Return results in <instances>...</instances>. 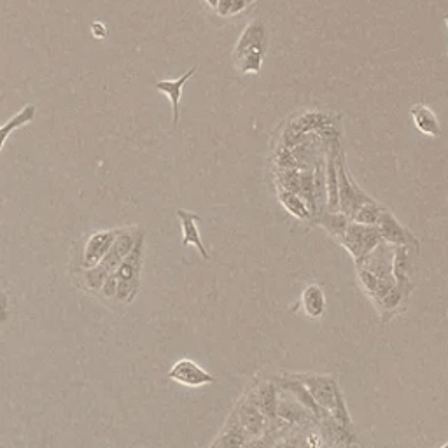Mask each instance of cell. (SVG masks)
Instances as JSON below:
<instances>
[{
  "label": "cell",
  "mask_w": 448,
  "mask_h": 448,
  "mask_svg": "<svg viewBox=\"0 0 448 448\" xmlns=\"http://www.w3.org/2000/svg\"><path fill=\"white\" fill-rule=\"evenodd\" d=\"M296 379L309 391L312 399L315 401L324 415H329L340 426L350 427V415L347 410V403L342 394L338 382L329 375H317V373H298Z\"/></svg>",
  "instance_id": "1"
},
{
  "label": "cell",
  "mask_w": 448,
  "mask_h": 448,
  "mask_svg": "<svg viewBox=\"0 0 448 448\" xmlns=\"http://www.w3.org/2000/svg\"><path fill=\"white\" fill-rule=\"evenodd\" d=\"M140 233H142V229H139V228H121L119 229L114 244H112V247L109 249L107 254L104 256V259L100 261L96 267L88 268V270L83 272V280H84L86 289L93 291V293H99L100 287H102L105 280H107V277L114 274L121 261L130 254V251L134 249L135 242H137Z\"/></svg>",
  "instance_id": "2"
},
{
  "label": "cell",
  "mask_w": 448,
  "mask_h": 448,
  "mask_svg": "<svg viewBox=\"0 0 448 448\" xmlns=\"http://www.w3.org/2000/svg\"><path fill=\"white\" fill-rule=\"evenodd\" d=\"M142 263H144V232L140 233L137 242H135L134 249L130 254L126 256L116 268L114 275L116 279V302L123 303V305H130L135 302L139 291H140V274H142Z\"/></svg>",
  "instance_id": "3"
},
{
  "label": "cell",
  "mask_w": 448,
  "mask_h": 448,
  "mask_svg": "<svg viewBox=\"0 0 448 448\" xmlns=\"http://www.w3.org/2000/svg\"><path fill=\"white\" fill-rule=\"evenodd\" d=\"M337 174H338V207H340L342 214H345V216L352 221L357 209L364 204H372L373 198L369 196V194H366L364 191L356 184V181L350 177L349 172H347L344 153L338 158Z\"/></svg>",
  "instance_id": "4"
},
{
  "label": "cell",
  "mask_w": 448,
  "mask_h": 448,
  "mask_svg": "<svg viewBox=\"0 0 448 448\" xmlns=\"http://www.w3.org/2000/svg\"><path fill=\"white\" fill-rule=\"evenodd\" d=\"M382 242L384 240H382L377 226H364L350 221L340 244L349 251L354 261H359L366 254H369Z\"/></svg>",
  "instance_id": "5"
},
{
  "label": "cell",
  "mask_w": 448,
  "mask_h": 448,
  "mask_svg": "<svg viewBox=\"0 0 448 448\" xmlns=\"http://www.w3.org/2000/svg\"><path fill=\"white\" fill-rule=\"evenodd\" d=\"M375 226L385 244L394 245V247H407L412 252H415V254L420 252V240L417 239L410 229L404 228L387 207L380 212L379 221H377Z\"/></svg>",
  "instance_id": "6"
},
{
  "label": "cell",
  "mask_w": 448,
  "mask_h": 448,
  "mask_svg": "<svg viewBox=\"0 0 448 448\" xmlns=\"http://www.w3.org/2000/svg\"><path fill=\"white\" fill-rule=\"evenodd\" d=\"M277 420L282 426L291 427L314 426V422H317L315 417L305 407H302L289 392L280 391V389L277 394Z\"/></svg>",
  "instance_id": "7"
},
{
  "label": "cell",
  "mask_w": 448,
  "mask_h": 448,
  "mask_svg": "<svg viewBox=\"0 0 448 448\" xmlns=\"http://www.w3.org/2000/svg\"><path fill=\"white\" fill-rule=\"evenodd\" d=\"M331 121L328 116L322 114V112H305L303 116H298L289 123V126L284 131V144L286 147H294L299 142L307 139V134L315 130H324L329 128Z\"/></svg>",
  "instance_id": "8"
},
{
  "label": "cell",
  "mask_w": 448,
  "mask_h": 448,
  "mask_svg": "<svg viewBox=\"0 0 448 448\" xmlns=\"http://www.w3.org/2000/svg\"><path fill=\"white\" fill-rule=\"evenodd\" d=\"M233 415L237 417L240 427L244 429L245 434H247L249 439L259 438V436H263L264 432L270 431V424H268V420L264 419V415L258 410V407L252 403V399L249 397V394L245 396L239 404H237V410L233 412Z\"/></svg>",
  "instance_id": "9"
},
{
  "label": "cell",
  "mask_w": 448,
  "mask_h": 448,
  "mask_svg": "<svg viewBox=\"0 0 448 448\" xmlns=\"http://www.w3.org/2000/svg\"><path fill=\"white\" fill-rule=\"evenodd\" d=\"M169 379L186 387H201L216 382V377L205 372L200 364L191 359H179L169 372Z\"/></svg>",
  "instance_id": "10"
},
{
  "label": "cell",
  "mask_w": 448,
  "mask_h": 448,
  "mask_svg": "<svg viewBox=\"0 0 448 448\" xmlns=\"http://www.w3.org/2000/svg\"><path fill=\"white\" fill-rule=\"evenodd\" d=\"M277 394H279V389H277L275 380L261 382L254 391L249 392V397L252 399V403L258 407V410L264 415L268 424H270V429L284 427L277 420Z\"/></svg>",
  "instance_id": "11"
},
{
  "label": "cell",
  "mask_w": 448,
  "mask_h": 448,
  "mask_svg": "<svg viewBox=\"0 0 448 448\" xmlns=\"http://www.w3.org/2000/svg\"><path fill=\"white\" fill-rule=\"evenodd\" d=\"M119 229H105V232H96L89 237L86 245H84L83 252V268L96 267L100 261L104 259V256L107 254L109 249L114 244L116 237H118Z\"/></svg>",
  "instance_id": "12"
},
{
  "label": "cell",
  "mask_w": 448,
  "mask_h": 448,
  "mask_svg": "<svg viewBox=\"0 0 448 448\" xmlns=\"http://www.w3.org/2000/svg\"><path fill=\"white\" fill-rule=\"evenodd\" d=\"M177 217L181 221L182 228V247H188V245H194L198 249V252L201 254L204 259H210L209 251L205 249L204 240L200 237V229H198V223L201 221V217L198 214L189 212V210H177Z\"/></svg>",
  "instance_id": "13"
},
{
  "label": "cell",
  "mask_w": 448,
  "mask_h": 448,
  "mask_svg": "<svg viewBox=\"0 0 448 448\" xmlns=\"http://www.w3.org/2000/svg\"><path fill=\"white\" fill-rule=\"evenodd\" d=\"M410 249L394 247V259H392V277H394L396 287L404 296H410L414 291V282H412V259Z\"/></svg>",
  "instance_id": "14"
},
{
  "label": "cell",
  "mask_w": 448,
  "mask_h": 448,
  "mask_svg": "<svg viewBox=\"0 0 448 448\" xmlns=\"http://www.w3.org/2000/svg\"><path fill=\"white\" fill-rule=\"evenodd\" d=\"M268 44V30L261 21H252L245 26L239 42L235 46V54L245 51H259L267 54Z\"/></svg>",
  "instance_id": "15"
},
{
  "label": "cell",
  "mask_w": 448,
  "mask_h": 448,
  "mask_svg": "<svg viewBox=\"0 0 448 448\" xmlns=\"http://www.w3.org/2000/svg\"><path fill=\"white\" fill-rule=\"evenodd\" d=\"M194 72H196V67H191L188 72L182 74V77H179V79H175V81L163 79V81H156L154 83V88L158 89L159 93H163V95L169 96L170 102H172L174 126H177V123H179V104H181L182 88H184V84L188 83L191 77L194 76Z\"/></svg>",
  "instance_id": "16"
},
{
  "label": "cell",
  "mask_w": 448,
  "mask_h": 448,
  "mask_svg": "<svg viewBox=\"0 0 448 448\" xmlns=\"http://www.w3.org/2000/svg\"><path fill=\"white\" fill-rule=\"evenodd\" d=\"M410 112H412V119H414V124L420 134L427 135V137H439V135H442L439 121L427 105L415 104Z\"/></svg>",
  "instance_id": "17"
},
{
  "label": "cell",
  "mask_w": 448,
  "mask_h": 448,
  "mask_svg": "<svg viewBox=\"0 0 448 448\" xmlns=\"http://www.w3.org/2000/svg\"><path fill=\"white\" fill-rule=\"evenodd\" d=\"M247 439V434L240 427L237 417L232 415L228 422H226L224 429L221 431V434L217 436V439L212 443L210 448H242Z\"/></svg>",
  "instance_id": "18"
},
{
  "label": "cell",
  "mask_w": 448,
  "mask_h": 448,
  "mask_svg": "<svg viewBox=\"0 0 448 448\" xmlns=\"http://www.w3.org/2000/svg\"><path fill=\"white\" fill-rule=\"evenodd\" d=\"M302 305L310 319H321L326 312L324 289L319 284H310L302 294Z\"/></svg>",
  "instance_id": "19"
},
{
  "label": "cell",
  "mask_w": 448,
  "mask_h": 448,
  "mask_svg": "<svg viewBox=\"0 0 448 448\" xmlns=\"http://www.w3.org/2000/svg\"><path fill=\"white\" fill-rule=\"evenodd\" d=\"M315 223L322 226L334 240L342 242L350 219L342 212H328V210H322V212H319L317 216H315Z\"/></svg>",
  "instance_id": "20"
},
{
  "label": "cell",
  "mask_w": 448,
  "mask_h": 448,
  "mask_svg": "<svg viewBox=\"0 0 448 448\" xmlns=\"http://www.w3.org/2000/svg\"><path fill=\"white\" fill-rule=\"evenodd\" d=\"M35 114H37V109H35V105L29 104V105H25V107H23L16 116L7 119V123L0 126V151H2L4 144H6V140L11 135V131H14L19 126H23V124H29L30 121L35 118Z\"/></svg>",
  "instance_id": "21"
},
{
  "label": "cell",
  "mask_w": 448,
  "mask_h": 448,
  "mask_svg": "<svg viewBox=\"0 0 448 448\" xmlns=\"http://www.w3.org/2000/svg\"><path fill=\"white\" fill-rule=\"evenodd\" d=\"M279 200L282 204V207L291 214V216L298 217L302 221H310L312 214L307 204L303 201V198H299L296 193H291V191L280 189L279 191Z\"/></svg>",
  "instance_id": "22"
},
{
  "label": "cell",
  "mask_w": 448,
  "mask_h": 448,
  "mask_svg": "<svg viewBox=\"0 0 448 448\" xmlns=\"http://www.w3.org/2000/svg\"><path fill=\"white\" fill-rule=\"evenodd\" d=\"M264 53L259 51H245L240 54H235L237 69L242 74H259L261 67H263Z\"/></svg>",
  "instance_id": "23"
},
{
  "label": "cell",
  "mask_w": 448,
  "mask_h": 448,
  "mask_svg": "<svg viewBox=\"0 0 448 448\" xmlns=\"http://www.w3.org/2000/svg\"><path fill=\"white\" fill-rule=\"evenodd\" d=\"M384 205H380L379 201L373 200L372 204H364L357 209V212L354 214L352 221L354 223H359L364 226H375L377 221H379L380 212L384 210Z\"/></svg>",
  "instance_id": "24"
},
{
  "label": "cell",
  "mask_w": 448,
  "mask_h": 448,
  "mask_svg": "<svg viewBox=\"0 0 448 448\" xmlns=\"http://www.w3.org/2000/svg\"><path fill=\"white\" fill-rule=\"evenodd\" d=\"M280 432H282V427H277V429L267 431L263 436H259V438L247 439V442H245V445L242 448H270L272 445H274L275 439L280 436Z\"/></svg>",
  "instance_id": "25"
},
{
  "label": "cell",
  "mask_w": 448,
  "mask_h": 448,
  "mask_svg": "<svg viewBox=\"0 0 448 448\" xmlns=\"http://www.w3.org/2000/svg\"><path fill=\"white\" fill-rule=\"evenodd\" d=\"M298 448H328L321 432L315 429H309L305 434H299V447Z\"/></svg>",
  "instance_id": "26"
},
{
  "label": "cell",
  "mask_w": 448,
  "mask_h": 448,
  "mask_svg": "<svg viewBox=\"0 0 448 448\" xmlns=\"http://www.w3.org/2000/svg\"><path fill=\"white\" fill-rule=\"evenodd\" d=\"M298 447H299V434H296V432H287V434H284V436L280 434L270 448H298Z\"/></svg>",
  "instance_id": "27"
},
{
  "label": "cell",
  "mask_w": 448,
  "mask_h": 448,
  "mask_svg": "<svg viewBox=\"0 0 448 448\" xmlns=\"http://www.w3.org/2000/svg\"><path fill=\"white\" fill-rule=\"evenodd\" d=\"M232 6H233V0H217L216 4V11L219 16H229V11H232Z\"/></svg>",
  "instance_id": "28"
},
{
  "label": "cell",
  "mask_w": 448,
  "mask_h": 448,
  "mask_svg": "<svg viewBox=\"0 0 448 448\" xmlns=\"http://www.w3.org/2000/svg\"><path fill=\"white\" fill-rule=\"evenodd\" d=\"M91 34H93V37H95V39H104L105 35H107V29H105L104 23L96 21V23H93V25H91Z\"/></svg>",
  "instance_id": "29"
},
{
  "label": "cell",
  "mask_w": 448,
  "mask_h": 448,
  "mask_svg": "<svg viewBox=\"0 0 448 448\" xmlns=\"http://www.w3.org/2000/svg\"><path fill=\"white\" fill-rule=\"evenodd\" d=\"M247 7V2L245 0H233L232 11H229V16H235V14H240L242 11H245Z\"/></svg>",
  "instance_id": "30"
},
{
  "label": "cell",
  "mask_w": 448,
  "mask_h": 448,
  "mask_svg": "<svg viewBox=\"0 0 448 448\" xmlns=\"http://www.w3.org/2000/svg\"><path fill=\"white\" fill-rule=\"evenodd\" d=\"M7 321V298L6 294L0 293V324Z\"/></svg>",
  "instance_id": "31"
},
{
  "label": "cell",
  "mask_w": 448,
  "mask_h": 448,
  "mask_svg": "<svg viewBox=\"0 0 448 448\" xmlns=\"http://www.w3.org/2000/svg\"><path fill=\"white\" fill-rule=\"evenodd\" d=\"M205 2H207V6H210V7H214V9H216V4H217V0H205Z\"/></svg>",
  "instance_id": "32"
},
{
  "label": "cell",
  "mask_w": 448,
  "mask_h": 448,
  "mask_svg": "<svg viewBox=\"0 0 448 448\" xmlns=\"http://www.w3.org/2000/svg\"><path fill=\"white\" fill-rule=\"evenodd\" d=\"M338 448H359L356 445V443H349V445H342V447H338Z\"/></svg>",
  "instance_id": "33"
},
{
  "label": "cell",
  "mask_w": 448,
  "mask_h": 448,
  "mask_svg": "<svg viewBox=\"0 0 448 448\" xmlns=\"http://www.w3.org/2000/svg\"><path fill=\"white\" fill-rule=\"evenodd\" d=\"M245 2H247V6H251V4H254L256 0H245Z\"/></svg>",
  "instance_id": "34"
},
{
  "label": "cell",
  "mask_w": 448,
  "mask_h": 448,
  "mask_svg": "<svg viewBox=\"0 0 448 448\" xmlns=\"http://www.w3.org/2000/svg\"><path fill=\"white\" fill-rule=\"evenodd\" d=\"M439 448H448V443H443V445L439 447Z\"/></svg>",
  "instance_id": "35"
}]
</instances>
